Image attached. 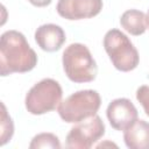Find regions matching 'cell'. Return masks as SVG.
Wrapping results in <instances>:
<instances>
[{"mask_svg": "<svg viewBox=\"0 0 149 149\" xmlns=\"http://www.w3.org/2000/svg\"><path fill=\"white\" fill-rule=\"evenodd\" d=\"M63 90L52 78H44L36 83L26 94V109L33 115H42L58 108L62 102Z\"/></svg>", "mask_w": 149, "mask_h": 149, "instance_id": "cell-5", "label": "cell"}, {"mask_svg": "<svg viewBox=\"0 0 149 149\" xmlns=\"http://www.w3.org/2000/svg\"><path fill=\"white\" fill-rule=\"evenodd\" d=\"M121 27L134 36H140L144 34L148 28L147 15L139 9H128L122 13L120 17Z\"/></svg>", "mask_w": 149, "mask_h": 149, "instance_id": "cell-11", "label": "cell"}, {"mask_svg": "<svg viewBox=\"0 0 149 149\" xmlns=\"http://www.w3.org/2000/svg\"><path fill=\"white\" fill-rule=\"evenodd\" d=\"M136 99L142 105L146 114L149 116V86L142 85L136 91Z\"/></svg>", "mask_w": 149, "mask_h": 149, "instance_id": "cell-14", "label": "cell"}, {"mask_svg": "<svg viewBox=\"0 0 149 149\" xmlns=\"http://www.w3.org/2000/svg\"><path fill=\"white\" fill-rule=\"evenodd\" d=\"M62 63L66 77L73 83H90L97 77V63L90 49L81 43L68 45L63 51Z\"/></svg>", "mask_w": 149, "mask_h": 149, "instance_id": "cell-2", "label": "cell"}, {"mask_svg": "<svg viewBox=\"0 0 149 149\" xmlns=\"http://www.w3.org/2000/svg\"><path fill=\"white\" fill-rule=\"evenodd\" d=\"M100 106L101 98L95 90H81L63 100L57 111L63 121L68 123H78L95 115Z\"/></svg>", "mask_w": 149, "mask_h": 149, "instance_id": "cell-3", "label": "cell"}, {"mask_svg": "<svg viewBox=\"0 0 149 149\" xmlns=\"http://www.w3.org/2000/svg\"><path fill=\"white\" fill-rule=\"evenodd\" d=\"M123 141L129 149H149V122L136 120L123 130Z\"/></svg>", "mask_w": 149, "mask_h": 149, "instance_id": "cell-10", "label": "cell"}, {"mask_svg": "<svg viewBox=\"0 0 149 149\" xmlns=\"http://www.w3.org/2000/svg\"><path fill=\"white\" fill-rule=\"evenodd\" d=\"M147 20H148V27H149V9H148V13H147Z\"/></svg>", "mask_w": 149, "mask_h": 149, "instance_id": "cell-16", "label": "cell"}, {"mask_svg": "<svg viewBox=\"0 0 149 149\" xmlns=\"http://www.w3.org/2000/svg\"><path fill=\"white\" fill-rule=\"evenodd\" d=\"M105 135V123L99 115L78 122L66 135L65 146L68 148L90 149Z\"/></svg>", "mask_w": 149, "mask_h": 149, "instance_id": "cell-6", "label": "cell"}, {"mask_svg": "<svg viewBox=\"0 0 149 149\" xmlns=\"http://www.w3.org/2000/svg\"><path fill=\"white\" fill-rule=\"evenodd\" d=\"M37 64V55L28 44L24 35L17 30H7L0 37V73L31 71Z\"/></svg>", "mask_w": 149, "mask_h": 149, "instance_id": "cell-1", "label": "cell"}, {"mask_svg": "<svg viewBox=\"0 0 149 149\" xmlns=\"http://www.w3.org/2000/svg\"><path fill=\"white\" fill-rule=\"evenodd\" d=\"M102 6V0H58L56 10L66 20H83L97 16Z\"/></svg>", "mask_w": 149, "mask_h": 149, "instance_id": "cell-7", "label": "cell"}, {"mask_svg": "<svg viewBox=\"0 0 149 149\" xmlns=\"http://www.w3.org/2000/svg\"><path fill=\"white\" fill-rule=\"evenodd\" d=\"M28 1L35 7H45L50 5L52 0H28Z\"/></svg>", "mask_w": 149, "mask_h": 149, "instance_id": "cell-15", "label": "cell"}, {"mask_svg": "<svg viewBox=\"0 0 149 149\" xmlns=\"http://www.w3.org/2000/svg\"><path fill=\"white\" fill-rule=\"evenodd\" d=\"M1 108H2V112H1V126H0V130H1L0 146H5L8 141H10L14 134V123L10 115L7 113L5 104H1Z\"/></svg>", "mask_w": 149, "mask_h": 149, "instance_id": "cell-13", "label": "cell"}, {"mask_svg": "<svg viewBox=\"0 0 149 149\" xmlns=\"http://www.w3.org/2000/svg\"><path fill=\"white\" fill-rule=\"evenodd\" d=\"M65 40L66 37L63 28L54 23L42 24L35 30V41L37 45L48 52L59 50Z\"/></svg>", "mask_w": 149, "mask_h": 149, "instance_id": "cell-9", "label": "cell"}, {"mask_svg": "<svg viewBox=\"0 0 149 149\" xmlns=\"http://www.w3.org/2000/svg\"><path fill=\"white\" fill-rule=\"evenodd\" d=\"M104 48L114 68L122 72H129L137 68L140 56L132 41L119 29H111L105 34Z\"/></svg>", "mask_w": 149, "mask_h": 149, "instance_id": "cell-4", "label": "cell"}, {"mask_svg": "<svg viewBox=\"0 0 149 149\" xmlns=\"http://www.w3.org/2000/svg\"><path fill=\"white\" fill-rule=\"evenodd\" d=\"M106 115L114 129L123 132L137 120L139 112L129 99L118 98L108 104Z\"/></svg>", "mask_w": 149, "mask_h": 149, "instance_id": "cell-8", "label": "cell"}, {"mask_svg": "<svg viewBox=\"0 0 149 149\" xmlns=\"http://www.w3.org/2000/svg\"><path fill=\"white\" fill-rule=\"evenodd\" d=\"M30 149H40V148H61V142L58 137L52 133H40L35 135L29 143Z\"/></svg>", "mask_w": 149, "mask_h": 149, "instance_id": "cell-12", "label": "cell"}]
</instances>
